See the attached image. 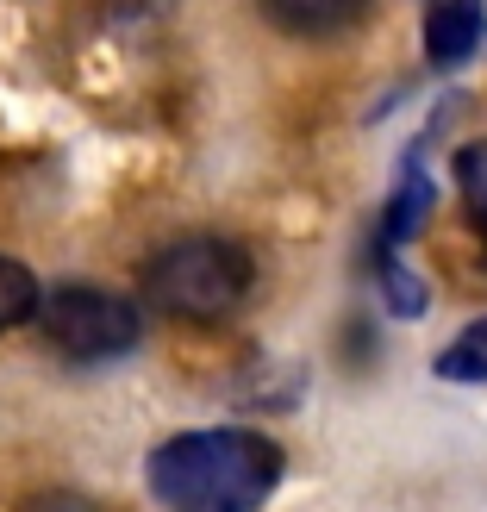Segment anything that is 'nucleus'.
Instances as JSON below:
<instances>
[{
	"instance_id": "9",
	"label": "nucleus",
	"mask_w": 487,
	"mask_h": 512,
	"mask_svg": "<svg viewBox=\"0 0 487 512\" xmlns=\"http://www.w3.org/2000/svg\"><path fill=\"white\" fill-rule=\"evenodd\" d=\"M375 281H381V300H388V313H400V319H419V313H425V300H431L425 281L406 269L394 250H375Z\"/></svg>"
},
{
	"instance_id": "10",
	"label": "nucleus",
	"mask_w": 487,
	"mask_h": 512,
	"mask_svg": "<svg viewBox=\"0 0 487 512\" xmlns=\"http://www.w3.org/2000/svg\"><path fill=\"white\" fill-rule=\"evenodd\" d=\"M456 194H463L469 219L487 232V138H475V144L456 150Z\"/></svg>"
},
{
	"instance_id": "4",
	"label": "nucleus",
	"mask_w": 487,
	"mask_h": 512,
	"mask_svg": "<svg viewBox=\"0 0 487 512\" xmlns=\"http://www.w3.org/2000/svg\"><path fill=\"white\" fill-rule=\"evenodd\" d=\"M487 38V7L481 0H431L425 7V57L438 69L469 63Z\"/></svg>"
},
{
	"instance_id": "6",
	"label": "nucleus",
	"mask_w": 487,
	"mask_h": 512,
	"mask_svg": "<svg viewBox=\"0 0 487 512\" xmlns=\"http://www.w3.org/2000/svg\"><path fill=\"white\" fill-rule=\"evenodd\" d=\"M431 182H425V169L413 163L406 169V182L388 194V213H381V225H375V250H400L406 238H419L425 232V219H431Z\"/></svg>"
},
{
	"instance_id": "7",
	"label": "nucleus",
	"mask_w": 487,
	"mask_h": 512,
	"mask_svg": "<svg viewBox=\"0 0 487 512\" xmlns=\"http://www.w3.org/2000/svg\"><path fill=\"white\" fill-rule=\"evenodd\" d=\"M44 313V288H38V275L19 263V256L0 250V338L19 325H32Z\"/></svg>"
},
{
	"instance_id": "2",
	"label": "nucleus",
	"mask_w": 487,
	"mask_h": 512,
	"mask_svg": "<svg viewBox=\"0 0 487 512\" xmlns=\"http://www.w3.org/2000/svg\"><path fill=\"white\" fill-rule=\"evenodd\" d=\"M250 288H256L250 250L232 244V238H219V232L169 238L144 263V300L163 306L169 319H194V325H213L225 313H238Z\"/></svg>"
},
{
	"instance_id": "5",
	"label": "nucleus",
	"mask_w": 487,
	"mask_h": 512,
	"mask_svg": "<svg viewBox=\"0 0 487 512\" xmlns=\"http://www.w3.org/2000/svg\"><path fill=\"white\" fill-rule=\"evenodd\" d=\"M288 38H344L350 25L369 19V0H256Z\"/></svg>"
},
{
	"instance_id": "1",
	"label": "nucleus",
	"mask_w": 487,
	"mask_h": 512,
	"mask_svg": "<svg viewBox=\"0 0 487 512\" xmlns=\"http://www.w3.org/2000/svg\"><path fill=\"white\" fill-rule=\"evenodd\" d=\"M288 475L275 438L250 425H194L150 450L144 488L163 512H263Z\"/></svg>"
},
{
	"instance_id": "8",
	"label": "nucleus",
	"mask_w": 487,
	"mask_h": 512,
	"mask_svg": "<svg viewBox=\"0 0 487 512\" xmlns=\"http://www.w3.org/2000/svg\"><path fill=\"white\" fill-rule=\"evenodd\" d=\"M431 369H438L444 381H469V388H481V381H487V319L456 331V338L438 350V363H431Z\"/></svg>"
},
{
	"instance_id": "3",
	"label": "nucleus",
	"mask_w": 487,
	"mask_h": 512,
	"mask_svg": "<svg viewBox=\"0 0 487 512\" xmlns=\"http://www.w3.org/2000/svg\"><path fill=\"white\" fill-rule=\"evenodd\" d=\"M38 325L63 363H119L144 344V313L125 294L94 288V281H63L57 294H44Z\"/></svg>"
}]
</instances>
